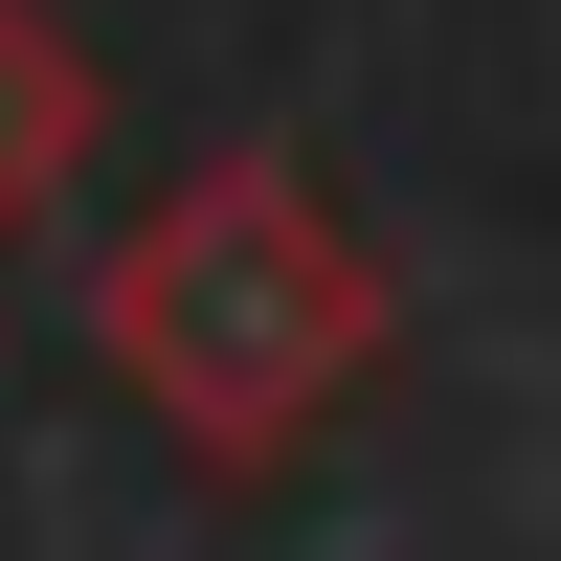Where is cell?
Wrapping results in <instances>:
<instances>
[{"mask_svg": "<svg viewBox=\"0 0 561 561\" xmlns=\"http://www.w3.org/2000/svg\"><path fill=\"white\" fill-rule=\"evenodd\" d=\"M90 337H113V382L158 404L203 472H293V449L382 382V270H359V225L314 203L293 158H203L113 270H90Z\"/></svg>", "mask_w": 561, "mask_h": 561, "instance_id": "obj_1", "label": "cell"}, {"mask_svg": "<svg viewBox=\"0 0 561 561\" xmlns=\"http://www.w3.org/2000/svg\"><path fill=\"white\" fill-rule=\"evenodd\" d=\"M90 158V45L45 23V0H0V225H45Z\"/></svg>", "mask_w": 561, "mask_h": 561, "instance_id": "obj_2", "label": "cell"}]
</instances>
